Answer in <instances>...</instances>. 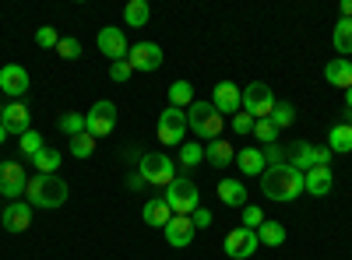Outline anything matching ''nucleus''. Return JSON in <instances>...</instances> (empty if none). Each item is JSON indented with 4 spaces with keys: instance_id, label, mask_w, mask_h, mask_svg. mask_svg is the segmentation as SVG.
Instances as JSON below:
<instances>
[{
    "instance_id": "36",
    "label": "nucleus",
    "mask_w": 352,
    "mask_h": 260,
    "mask_svg": "<svg viewBox=\"0 0 352 260\" xmlns=\"http://www.w3.org/2000/svg\"><path fill=\"white\" fill-rule=\"evenodd\" d=\"M254 137H257V141H264V144H275L278 127H275L272 120H254Z\"/></svg>"
},
{
    "instance_id": "42",
    "label": "nucleus",
    "mask_w": 352,
    "mask_h": 260,
    "mask_svg": "<svg viewBox=\"0 0 352 260\" xmlns=\"http://www.w3.org/2000/svg\"><path fill=\"white\" fill-rule=\"evenodd\" d=\"M264 162H272V165H282V162H285V152H282V144H278V141L264 148Z\"/></svg>"
},
{
    "instance_id": "30",
    "label": "nucleus",
    "mask_w": 352,
    "mask_h": 260,
    "mask_svg": "<svg viewBox=\"0 0 352 260\" xmlns=\"http://www.w3.org/2000/svg\"><path fill=\"white\" fill-rule=\"evenodd\" d=\"M201 162H204V144L184 141V144H180V169H197Z\"/></svg>"
},
{
    "instance_id": "45",
    "label": "nucleus",
    "mask_w": 352,
    "mask_h": 260,
    "mask_svg": "<svg viewBox=\"0 0 352 260\" xmlns=\"http://www.w3.org/2000/svg\"><path fill=\"white\" fill-rule=\"evenodd\" d=\"M141 183H144V180L138 176V172H131V180H127V187H131V190H141Z\"/></svg>"
},
{
    "instance_id": "28",
    "label": "nucleus",
    "mask_w": 352,
    "mask_h": 260,
    "mask_svg": "<svg viewBox=\"0 0 352 260\" xmlns=\"http://www.w3.org/2000/svg\"><path fill=\"white\" fill-rule=\"evenodd\" d=\"M169 106L190 109V106H194V84H190V81H173V84H169Z\"/></svg>"
},
{
    "instance_id": "20",
    "label": "nucleus",
    "mask_w": 352,
    "mask_h": 260,
    "mask_svg": "<svg viewBox=\"0 0 352 260\" xmlns=\"http://www.w3.org/2000/svg\"><path fill=\"white\" fill-rule=\"evenodd\" d=\"M232 155H236V152H232V141H208V144H204V162H208V165H215V169H226V165H232Z\"/></svg>"
},
{
    "instance_id": "44",
    "label": "nucleus",
    "mask_w": 352,
    "mask_h": 260,
    "mask_svg": "<svg viewBox=\"0 0 352 260\" xmlns=\"http://www.w3.org/2000/svg\"><path fill=\"white\" fill-rule=\"evenodd\" d=\"M338 14H342V18H352V0H342V4H338Z\"/></svg>"
},
{
    "instance_id": "46",
    "label": "nucleus",
    "mask_w": 352,
    "mask_h": 260,
    "mask_svg": "<svg viewBox=\"0 0 352 260\" xmlns=\"http://www.w3.org/2000/svg\"><path fill=\"white\" fill-rule=\"evenodd\" d=\"M345 106H349V113H352V88L345 92Z\"/></svg>"
},
{
    "instance_id": "13",
    "label": "nucleus",
    "mask_w": 352,
    "mask_h": 260,
    "mask_svg": "<svg viewBox=\"0 0 352 260\" xmlns=\"http://www.w3.org/2000/svg\"><path fill=\"white\" fill-rule=\"evenodd\" d=\"M28 71L21 64H8V67H0V92H8L11 99H21L28 92Z\"/></svg>"
},
{
    "instance_id": "47",
    "label": "nucleus",
    "mask_w": 352,
    "mask_h": 260,
    "mask_svg": "<svg viewBox=\"0 0 352 260\" xmlns=\"http://www.w3.org/2000/svg\"><path fill=\"white\" fill-rule=\"evenodd\" d=\"M8 141V130H4V123H0V144H4Z\"/></svg>"
},
{
    "instance_id": "8",
    "label": "nucleus",
    "mask_w": 352,
    "mask_h": 260,
    "mask_svg": "<svg viewBox=\"0 0 352 260\" xmlns=\"http://www.w3.org/2000/svg\"><path fill=\"white\" fill-rule=\"evenodd\" d=\"M116 106L109 102V99H102V102H96L92 109L85 113V130L92 134V137H106V134H113L116 130Z\"/></svg>"
},
{
    "instance_id": "25",
    "label": "nucleus",
    "mask_w": 352,
    "mask_h": 260,
    "mask_svg": "<svg viewBox=\"0 0 352 260\" xmlns=\"http://www.w3.org/2000/svg\"><path fill=\"white\" fill-rule=\"evenodd\" d=\"M328 148H331V155L352 152V127H349V123H335V127L328 130Z\"/></svg>"
},
{
    "instance_id": "19",
    "label": "nucleus",
    "mask_w": 352,
    "mask_h": 260,
    "mask_svg": "<svg viewBox=\"0 0 352 260\" xmlns=\"http://www.w3.org/2000/svg\"><path fill=\"white\" fill-rule=\"evenodd\" d=\"M324 81L335 84V88H352V60H345V56H335V60L324 64Z\"/></svg>"
},
{
    "instance_id": "16",
    "label": "nucleus",
    "mask_w": 352,
    "mask_h": 260,
    "mask_svg": "<svg viewBox=\"0 0 352 260\" xmlns=\"http://www.w3.org/2000/svg\"><path fill=\"white\" fill-rule=\"evenodd\" d=\"M0 222H4L8 233H25V228L32 225V204H28V200H11L4 208V215H0Z\"/></svg>"
},
{
    "instance_id": "40",
    "label": "nucleus",
    "mask_w": 352,
    "mask_h": 260,
    "mask_svg": "<svg viewBox=\"0 0 352 260\" xmlns=\"http://www.w3.org/2000/svg\"><path fill=\"white\" fill-rule=\"evenodd\" d=\"M131 74H134V67H131L127 60H116V64H109V78H113L116 84H124Z\"/></svg>"
},
{
    "instance_id": "4",
    "label": "nucleus",
    "mask_w": 352,
    "mask_h": 260,
    "mask_svg": "<svg viewBox=\"0 0 352 260\" xmlns=\"http://www.w3.org/2000/svg\"><path fill=\"white\" fill-rule=\"evenodd\" d=\"M166 204H169V211L173 215H194L197 208H201V193H197V183L194 180H187V176H176L169 187H166Z\"/></svg>"
},
{
    "instance_id": "15",
    "label": "nucleus",
    "mask_w": 352,
    "mask_h": 260,
    "mask_svg": "<svg viewBox=\"0 0 352 260\" xmlns=\"http://www.w3.org/2000/svg\"><path fill=\"white\" fill-rule=\"evenodd\" d=\"M335 187V176H331V165H314L303 172V190L310 197H328Z\"/></svg>"
},
{
    "instance_id": "31",
    "label": "nucleus",
    "mask_w": 352,
    "mask_h": 260,
    "mask_svg": "<svg viewBox=\"0 0 352 260\" xmlns=\"http://www.w3.org/2000/svg\"><path fill=\"white\" fill-rule=\"evenodd\" d=\"M18 148H21V155H28V158H36L46 144H43V134L39 130H25L21 134V141H18Z\"/></svg>"
},
{
    "instance_id": "48",
    "label": "nucleus",
    "mask_w": 352,
    "mask_h": 260,
    "mask_svg": "<svg viewBox=\"0 0 352 260\" xmlns=\"http://www.w3.org/2000/svg\"><path fill=\"white\" fill-rule=\"evenodd\" d=\"M349 127H352V113H349Z\"/></svg>"
},
{
    "instance_id": "34",
    "label": "nucleus",
    "mask_w": 352,
    "mask_h": 260,
    "mask_svg": "<svg viewBox=\"0 0 352 260\" xmlns=\"http://www.w3.org/2000/svg\"><path fill=\"white\" fill-rule=\"evenodd\" d=\"M56 127H60L67 137H78L85 130V113H64V117L56 120Z\"/></svg>"
},
{
    "instance_id": "38",
    "label": "nucleus",
    "mask_w": 352,
    "mask_h": 260,
    "mask_svg": "<svg viewBox=\"0 0 352 260\" xmlns=\"http://www.w3.org/2000/svg\"><path fill=\"white\" fill-rule=\"evenodd\" d=\"M36 43H39L43 49H56V43H60V36H56V28L43 25V28H36Z\"/></svg>"
},
{
    "instance_id": "41",
    "label": "nucleus",
    "mask_w": 352,
    "mask_h": 260,
    "mask_svg": "<svg viewBox=\"0 0 352 260\" xmlns=\"http://www.w3.org/2000/svg\"><path fill=\"white\" fill-rule=\"evenodd\" d=\"M232 130L236 134H254V117L250 113H236V117H232Z\"/></svg>"
},
{
    "instance_id": "37",
    "label": "nucleus",
    "mask_w": 352,
    "mask_h": 260,
    "mask_svg": "<svg viewBox=\"0 0 352 260\" xmlns=\"http://www.w3.org/2000/svg\"><path fill=\"white\" fill-rule=\"evenodd\" d=\"M243 211V228H254V233H257V228L264 225V211L257 208V204H247V208H240Z\"/></svg>"
},
{
    "instance_id": "49",
    "label": "nucleus",
    "mask_w": 352,
    "mask_h": 260,
    "mask_svg": "<svg viewBox=\"0 0 352 260\" xmlns=\"http://www.w3.org/2000/svg\"><path fill=\"white\" fill-rule=\"evenodd\" d=\"M0 113H4V102H0Z\"/></svg>"
},
{
    "instance_id": "5",
    "label": "nucleus",
    "mask_w": 352,
    "mask_h": 260,
    "mask_svg": "<svg viewBox=\"0 0 352 260\" xmlns=\"http://www.w3.org/2000/svg\"><path fill=\"white\" fill-rule=\"evenodd\" d=\"M138 176L148 183V187H169L176 180V162L162 152H148V155H141L138 162Z\"/></svg>"
},
{
    "instance_id": "14",
    "label": "nucleus",
    "mask_w": 352,
    "mask_h": 260,
    "mask_svg": "<svg viewBox=\"0 0 352 260\" xmlns=\"http://www.w3.org/2000/svg\"><path fill=\"white\" fill-rule=\"evenodd\" d=\"M28 187V176L18 162H0V193L4 197H21Z\"/></svg>"
},
{
    "instance_id": "22",
    "label": "nucleus",
    "mask_w": 352,
    "mask_h": 260,
    "mask_svg": "<svg viewBox=\"0 0 352 260\" xmlns=\"http://www.w3.org/2000/svg\"><path fill=\"white\" fill-rule=\"evenodd\" d=\"M141 218L148 222V225H155V228H166L169 218H173V211H169V204H166V197H148V204L141 208Z\"/></svg>"
},
{
    "instance_id": "2",
    "label": "nucleus",
    "mask_w": 352,
    "mask_h": 260,
    "mask_svg": "<svg viewBox=\"0 0 352 260\" xmlns=\"http://www.w3.org/2000/svg\"><path fill=\"white\" fill-rule=\"evenodd\" d=\"M25 200H28L32 208H46V211L64 208V200H67V183L56 176V172H50V176L36 172V176L28 180V187H25Z\"/></svg>"
},
{
    "instance_id": "26",
    "label": "nucleus",
    "mask_w": 352,
    "mask_h": 260,
    "mask_svg": "<svg viewBox=\"0 0 352 260\" xmlns=\"http://www.w3.org/2000/svg\"><path fill=\"white\" fill-rule=\"evenodd\" d=\"M148 18H152L148 0H131V4L124 8V25H127V28H141V25H148Z\"/></svg>"
},
{
    "instance_id": "43",
    "label": "nucleus",
    "mask_w": 352,
    "mask_h": 260,
    "mask_svg": "<svg viewBox=\"0 0 352 260\" xmlns=\"http://www.w3.org/2000/svg\"><path fill=\"white\" fill-rule=\"evenodd\" d=\"M190 222H194V228H208V225H212V211H208V208H197V211L190 215Z\"/></svg>"
},
{
    "instance_id": "24",
    "label": "nucleus",
    "mask_w": 352,
    "mask_h": 260,
    "mask_svg": "<svg viewBox=\"0 0 352 260\" xmlns=\"http://www.w3.org/2000/svg\"><path fill=\"white\" fill-rule=\"evenodd\" d=\"M289 165H292V169H300V172L314 169V165H317L314 144H310V141H296V144H292V152H289Z\"/></svg>"
},
{
    "instance_id": "23",
    "label": "nucleus",
    "mask_w": 352,
    "mask_h": 260,
    "mask_svg": "<svg viewBox=\"0 0 352 260\" xmlns=\"http://www.w3.org/2000/svg\"><path fill=\"white\" fill-rule=\"evenodd\" d=\"M219 200L229 208H247V187L240 180H222L219 183Z\"/></svg>"
},
{
    "instance_id": "39",
    "label": "nucleus",
    "mask_w": 352,
    "mask_h": 260,
    "mask_svg": "<svg viewBox=\"0 0 352 260\" xmlns=\"http://www.w3.org/2000/svg\"><path fill=\"white\" fill-rule=\"evenodd\" d=\"M56 53H60L64 60H78V56H81V43L78 39H60V43H56Z\"/></svg>"
},
{
    "instance_id": "17",
    "label": "nucleus",
    "mask_w": 352,
    "mask_h": 260,
    "mask_svg": "<svg viewBox=\"0 0 352 260\" xmlns=\"http://www.w3.org/2000/svg\"><path fill=\"white\" fill-rule=\"evenodd\" d=\"M0 123H4L8 134H25V130H32V113L21 102H8L4 113H0Z\"/></svg>"
},
{
    "instance_id": "10",
    "label": "nucleus",
    "mask_w": 352,
    "mask_h": 260,
    "mask_svg": "<svg viewBox=\"0 0 352 260\" xmlns=\"http://www.w3.org/2000/svg\"><path fill=\"white\" fill-rule=\"evenodd\" d=\"M257 243H261V239H257L254 228H243V225H240V228H232V233L226 236L222 246H226V257H232V260H247V257L257 250Z\"/></svg>"
},
{
    "instance_id": "3",
    "label": "nucleus",
    "mask_w": 352,
    "mask_h": 260,
    "mask_svg": "<svg viewBox=\"0 0 352 260\" xmlns=\"http://www.w3.org/2000/svg\"><path fill=\"white\" fill-rule=\"evenodd\" d=\"M222 127H226V117L212 106V102H197L194 99V106L187 109V130H194L201 141H215L219 134H222Z\"/></svg>"
},
{
    "instance_id": "29",
    "label": "nucleus",
    "mask_w": 352,
    "mask_h": 260,
    "mask_svg": "<svg viewBox=\"0 0 352 260\" xmlns=\"http://www.w3.org/2000/svg\"><path fill=\"white\" fill-rule=\"evenodd\" d=\"M257 239H261L264 246H282V243H285V225L264 218V225L257 228Z\"/></svg>"
},
{
    "instance_id": "18",
    "label": "nucleus",
    "mask_w": 352,
    "mask_h": 260,
    "mask_svg": "<svg viewBox=\"0 0 352 260\" xmlns=\"http://www.w3.org/2000/svg\"><path fill=\"white\" fill-rule=\"evenodd\" d=\"M162 233H166V243H169V246H190V239H194L197 228H194V222H190L187 215H173Z\"/></svg>"
},
{
    "instance_id": "21",
    "label": "nucleus",
    "mask_w": 352,
    "mask_h": 260,
    "mask_svg": "<svg viewBox=\"0 0 352 260\" xmlns=\"http://www.w3.org/2000/svg\"><path fill=\"white\" fill-rule=\"evenodd\" d=\"M236 169L243 172V176H261V172L268 169V162H264V152H261V148H240V152H236Z\"/></svg>"
},
{
    "instance_id": "9",
    "label": "nucleus",
    "mask_w": 352,
    "mask_h": 260,
    "mask_svg": "<svg viewBox=\"0 0 352 260\" xmlns=\"http://www.w3.org/2000/svg\"><path fill=\"white\" fill-rule=\"evenodd\" d=\"M96 46H99V53H102V56H109L113 64H116V60H127V53H131L124 28H116V25L99 28V39H96Z\"/></svg>"
},
{
    "instance_id": "33",
    "label": "nucleus",
    "mask_w": 352,
    "mask_h": 260,
    "mask_svg": "<svg viewBox=\"0 0 352 260\" xmlns=\"http://www.w3.org/2000/svg\"><path fill=\"white\" fill-rule=\"evenodd\" d=\"M278 130L282 127H292V120H296V109H292V102H275V109H272V117H268Z\"/></svg>"
},
{
    "instance_id": "32",
    "label": "nucleus",
    "mask_w": 352,
    "mask_h": 260,
    "mask_svg": "<svg viewBox=\"0 0 352 260\" xmlns=\"http://www.w3.org/2000/svg\"><path fill=\"white\" fill-rule=\"evenodd\" d=\"M92 152H96V137L88 134V130H81L78 137H71V155L74 158H88Z\"/></svg>"
},
{
    "instance_id": "7",
    "label": "nucleus",
    "mask_w": 352,
    "mask_h": 260,
    "mask_svg": "<svg viewBox=\"0 0 352 260\" xmlns=\"http://www.w3.org/2000/svg\"><path fill=\"white\" fill-rule=\"evenodd\" d=\"M272 109H275V92H272V84H264V81L247 84V88H243V113H250L254 120H268Z\"/></svg>"
},
{
    "instance_id": "11",
    "label": "nucleus",
    "mask_w": 352,
    "mask_h": 260,
    "mask_svg": "<svg viewBox=\"0 0 352 260\" xmlns=\"http://www.w3.org/2000/svg\"><path fill=\"white\" fill-rule=\"evenodd\" d=\"M127 64L134 67V71H159L162 67V49L155 46V43H134L131 46V53H127Z\"/></svg>"
},
{
    "instance_id": "1",
    "label": "nucleus",
    "mask_w": 352,
    "mask_h": 260,
    "mask_svg": "<svg viewBox=\"0 0 352 260\" xmlns=\"http://www.w3.org/2000/svg\"><path fill=\"white\" fill-rule=\"evenodd\" d=\"M261 193L268 200H278V204H285V200H296L303 193V172L292 169L289 162L282 165H272L261 172Z\"/></svg>"
},
{
    "instance_id": "27",
    "label": "nucleus",
    "mask_w": 352,
    "mask_h": 260,
    "mask_svg": "<svg viewBox=\"0 0 352 260\" xmlns=\"http://www.w3.org/2000/svg\"><path fill=\"white\" fill-rule=\"evenodd\" d=\"M331 43H335V49L349 60V56H352V18H338L335 32H331Z\"/></svg>"
},
{
    "instance_id": "35",
    "label": "nucleus",
    "mask_w": 352,
    "mask_h": 260,
    "mask_svg": "<svg viewBox=\"0 0 352 260\" xmlns=\"http://www.w3.org/2000/svg\"><path fill=\"white\" fill-rule=\"evenodd\" d=\"M32 162H36V169L43 172V176H50V172H53L56 165H60V152H53V148H43V152H39V155H36Z\"/></svg>"
},
{
    "instance_id": "6",
    "label": "nucleus",
    "mask_w": 352,
    "mask_h": 260,
    "mask_svg": "<svg viewBox=\"0 0 352 260\" xmlns=\"http://www.w3.org/2000/svg\"><path fill=\"white\" fill-rule=\"evenodd\" d=\"M155 137L166 144V148H176V144H184V137H187V113H184V109H176V106H166V109L159 113Z\"/></svg>"
},
{
    "instance_id": "12",
    "label": "nucleus",
    "mask_w": 352,
    "mask_h": 260,
    "mask_svg": "<svg viewBox=\"0 0 352 260\" xmlns=\"http://www.w3.org/2000/svg\"><path fill=\"white\" fill-rule=\"evenodd\" d=\"M212 106L222 113V117H229V113L236 117V113L243 109V92H240L232 81H219L215 92H212Z\"/></svg>"
}]
</instances>
